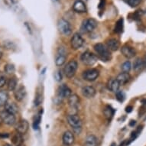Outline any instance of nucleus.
<instances>
[{"label": "nucleus", "instance_id": "obj_1", "mask_svg": "<svg viewBox=\"0 0 146 146\" xmlns=\"http://www.w3.org/2000/svg\"><path fill=\"white\" fill-rule=\"evenodd\" d=\"M67 122L74 129L75 134L80 135L82 130V122L80 117L76 114H70L67 117Z\"/></svg>", "mask_w": 146, "mask_h": 146}, {"label": "nucleus", "instance_id": "obj_2", "mask_svg": "<svg viewBox=\"0 0 146 146\" xmlns=\"http://www.w3.org/2000/svg\"><path fill=\"white\" fill-rule=\"evenodd\" d=\"M94 50L101 60H104V61H108L111 59V54L110 52V50L103 44H96L94 45Z\"/></svg>", "mask_w": 146, "mask_h": 146}, {"label": "nucleus", "instance_id": "obj_3", "mask_svg": "<svg viewBox=\"0 0 146 146\" xmlns=\"http://www.w3.org/2000/svg\"><path fill=\"white\" fill-rule=\"evenodd\" d=\"M58 31L65 36H69L72 33V28L70 22L64 19H60L58 22Z\"/></svg>", "mask_w": 146, "mask_h": 146}, {"label": "nucleus", "instance_id": "obj_4", "mask_svg": "<svg viewBox=\"0 0 146 146\" xmlns=\"http://www.w3.org/2000/svg\"><path fill=\"white\" fill-rule=\"evenodd\" d=\"M97 26V22L94 19H88L84 20L82 23L80 31L83 33H90L93 31Z\"/></svg>", "mask_w": 146, "mask_h": 146}, {"label": "nucleus", "instance_id": "obj_5", "mask_svg": "<svg viewBox=\"0 0 146 146\" xmlns=\"http://www.w3.org/2000/svg\"><path fill=\"white\" fill-rule=\"evenodd\" d=\"M77 67H78V64H77V62L76 60H72L69 61L66 64L64 69L66 77H68V78H72L76 74Z\"/></svg>", "mask_w": 146, "mask_h": 146}, {"label": "nucleus", "instance_id": "obj_6", "mask_svg": "<svg viewBox=\"0 0 146 146\" xmlns=\"http://www.w3.org/2000/svg\"><path fill=\"white\" fill-rule=\"evenodd\" d=\"M81 61L84 64L88 65V66H93L95 63L97 61V56H96L94 54L89 51L84 52L80 57Z\"/></svg>", "mask_w": 146, "mask_h": 146}, {"label": "nucleus", "instance_id": "obj_7", "mask_svg": "<svg viewBox=\"0 0 146 146\" xmlns=\"http://www.w3.org/2000/svg\"><path fill=\"white\" fill-rule=\"evenodd\" d=\"M0 119L5 124L8 125H13L16 122L15 115L5 110L2 111L0 113Z\"/></svg>", "mask_w": 146, "mask_h": 146}, {"label": "nucleus", "instance_id": "obj_8", "mask_svg": "<svg viewBox=\"0 0 146 146\" xmlns=\"http://www.w3.org/2000/svg\"><path fill=\"white\" fill-rule=\"evenodd\" d=\"M67 58V50L64 47H60L58 48L57 54L55 56V64L57 66L60 67L62 66L66 61Z\"/></svg>", "mask_w": 146, "mask_h": 146}, {"label": "nucleus", "instance_id": "obj_9", "mask_svg": "<svg viewBox=\"0 0 146 146\" xmlns=\"http://www.w3.org/2000/svg\"><path fill=\"white\" fill-rule=\"evenodd\" d=\"M99 74H100V73L96 69L86 70V71L83 73V78L86 81L93 82L97 79Z\"/></svg>", "mask_w": 146, "mask_h": 146}, {"label": "nucleus", "instance_id": "obj_10", "mask_svg": "<svg viewBox=\"0 0 146 146\" xmlns=\"http://www.w3.org/2000/svg\"><path fill=\"white\" fill-rule=\"evenodd\" d=\"M84 40L82 38V36L78 33H75L73 37H72L70 44H71V47L74 50H78L82 46L84 45Z\"/></svg>", "mask_w": 146, "mask_h": 146}, {"label": "nucleus", "instance_id": "obj_11", "mask_svg": "<svg viewBox=\"0 0 146 146\" xmlns=\"http://www.w3.org/2000/svg\"><path fill=\"white\" fill-rule=\"evenodd\" d=\"M29 128V123L27 120H21L15 125V130L16 132H19L20 134H25Z\"/></svg>", "mask_w": 146, "mask_h": 146}, {"label": "nucleus", "instance_id": "obj_12", "mask_svg": "<svg viewBox=\"0 0 146 146\" xmlns=\"http://www.w3.org/2000/svg\"><path fill=\"white\" fill-rule=\"evenodd\" d=\"M63 143L65 146H71L74 142V135L70 131H66L62 137Z\"/></svg>", "mask_w": 146, "mask_h": 146}, {"label": "nucleus", "instance_id": "obj_13", "mask_svg": "<svg viewBox=\"0 0 146 146\" xmlns=\"http://www.w3.org/2000/svg\"><path fill=\"white\" fill-rule=\"evenodd\" d=\"M121 52L127 58H134L135 54H136V50H135V49L129 45L123 46L121 48Z\"/></svg>", "mask_w": 146, "mask_h": 146}, {"label": "nucleus", "instance_id": "obj_14", "mask_svg": "<svg viewBox=\"0 0 146 146\" xmlns=\"http://www.w3.org/2000/svg\"><path fill=\"white\" fill-rule=\"evenodd\" d=\"M26 95V90L23 85H20L19 87H17L14 91V96L15 99L18 102L22 101L25 98V96Z\"/></svg>", "mask_w": 146, "mask_h": 146}, {"label": "nucleus", "instance_id": "obj_15", "mask_svg": "<svg viewBox=\"0 0 146 146\" xmlns=\"http://www.w3.org/2000/svg\"><path fill=\"white\" fill-rule=\"evenodd\" d=\"M72 94L71 90L65 84H63L59 87L58 90V96L61 98H68Z\"/></svg>", "mask_w": 146, "mask_h": 146}, {"label": "nucleus", "instance_id": "obj_16", "mask_svg": "<svg viewBox=\"0 0 146 146\" xmlns=\"http://www.w3.org/2000/svg\"><path fill=\"white\" fill-rule=\"evenodd\" d=\"M68 104L73 110H77L80 105V98L77 94H71L68 97Z\"/></svg>", "mask_w": 146, "mask_h": 146}, {"label": "nucleus", "instance_id": "obj_17", "mask_svg": "<svg viewBox=\"0 0 146 146\" xmlns=\"http://www.w3.org/2000/svg\"><path fill=\"white\" fill-rule=\"evenodd\" d=\"M82 94H83V96L86 98H93L96 95V90L91 86H84L82 89Z\"/></svg>", "mask_w": 146, "mask_h": 146}, {"label": "nucleus", "instance_id": "obj_18", "mask_svg": "<svg viewBox=\"0 0 146 146\" xmlns=\"http://www.w3.org/2000/svg\"><path fill=\"white\" fill-rule=\"evenodd\" d=\"M73 9L77 13H84L86 12V6L82 0H77L74 3Z\"/></svg>", "mask_w": 146, "mask_h": 146}, {"label": "nucleus", "instance_id": "obj_19", "mask_svg": "<svg viewBox=\"0 0 146 146\" xmlns=\"http://www.w3.org/2000/svg\"><path fill=\"white\" fill-rule=\"evenodd\" d=\"M107 87L113 93H116L118 90H119L120 84L116 79H110L108 81Z\"/></svg>", "mask_w": 146, "mask_h": 146}, {"label": "nucleus", "instance_id": "obj_20", "mask_svg": "<svg viewBox=\"0 0 146 146\" xmlns=\"http://www.w3.org/2000/svg\"><path fill=\"white\" fill-rule=\"evenodd\" d=\"M116 80L119 83L120 85H124V84H127L131 80V76H130L129 73L123 72V73H121V74L118 75L117 77H116Z\"/></svg>", "mask_w": 146, "mask_h": 146}, {"label": "nucleus", "instance_id": "obj_21", "mask_svg": "<svg viewBox=\"0 0 146 146\" xmlns=\"http://www.w3.org/2000/svg\"><path fill=\"white\" fill-rule=\"evenodd\" d=\"M119 42L118 40L115 38L110 39L109 41L106 42V47L108 48V49L110 50H113V51H115L117 50L119 48Z\"/></svg>", "mask_w": 146, "mask_h": 146}, {"label": "nucleus", "instance_id": "obj_22", "mask_svg": "<svg viewBox=\"0 0 146 146\" xmlns=\"http://www.w3.org/2000/svg\"><path fill=\"white\" fill-rule=\"evenodd\" d=\"M5 110L15 115L19 111V107L15 103H7L5 106Z\"/></svg>", "mask_w": 146, "mask_h": 146}, {"label": "nucleus", "instance_id": "obj_23", "mask_svg": "<svg viewBox=\"0 0 146 146\" xmlns=\"http://www.w3.org/2000/svg\"><path fill=\"white\" fill-rule=\"evenodd\" d=\"M86 146H97V138L94 135H89L85 141Z\"/></svg>", "mask_w": 146, "mask_h": 146}, {"label": "nucleus", "instance_id": "obj_24", "mask_svg": "<svg viewBox=\"0 0 146 146\" xmlns=\"http://www.w3.org/2000/svg\"><path fill=\"white\" fill-rule=\"evenodd\" d=\"M17 84H18V80L16 77H11L7 82L8 90L10 91H15V90L17 88Z\"/></svg>", "mask_w": 146, "mask_h": 146}, {"label": "nucleus", "instance_id": "obj_25", "mask_svg": "<svg viewBox=\"0 0 146 146\" xmlns=\"http://www.w3.org/2000/svg\"><path fill=\"white\" fill-rule=\"evenodd\" d=\"M23 139H22V135L20 134L19 132H16L12 137V142L15 145H22Z\"/></svg>", "mask_w": 146, "mask_h": 146}, {"label": "nucleus", "instance_id": "obj_26", "mask_svg": "<svg viewBox=\"0 0 146 146\" xmlns=\"http://www.w3.org/2000/svg\"><path fill=\"white\" fill-rule=\"evenodd\" d=\"M9 94L7 91L0 90V106H5L8 103Z\"/></svg>", "mask_w": 146, "mask_h": 146}, {"label": "nucleus", "instance_id": "obj_27", "mask_svg": "<svg viewBox=\"0 0 146 146\" xmlns=\"http://www.w3.org/2000/svg\"><path fill=\"white\" fill-rule=\"evenodd\" d=\"M145 67V64H144V60L141 58H137L136 60L134 61L133 64V68L136 72L141 71V70Z\"/></svg>", "mask_w": 146, "mask_h": 146}, {"label": "nucleus", "instance_id": "obj_28", "mask_svg": "<svg viewBox=\"0 0 146 146\" xmlns=\"http://www.w3.org/2000/svg\"><path fill=\"white\" fill-rule=\"evenodd\" d=\"M103 113H104V115L106 118H107L108 119H110L111 118L113 117V115H114V110H113V109L110 106H106V108L104 109V110H103Z\"/></svg>", "mask_w": 146, "mask_h": 146}, {"label": "nucleus", "instance_id": "obj_29", "mask_svg": "<svg viewBox=\"0 0 146 146\" xmlns=\"http://www.w3.org/2000/svg\"><path fill=\"white\" fill-rule=\"evenodd\" d=\"M4 70H5V74H12L15 71V67L14 64H6L5 66Z\"/></svg>", "mask_w": 146, "mask_h": 146}, {"label": "nucleus", "instance_id": "obj_30", "mask_svg": "<svg viewBox=\"0 0 146 146\" xmlns=\"http://www.w3.org/2000/svg\"><path fill=\"white\" fill-rule=\"evenodd\" d=\"M131 68H132V64H131L130 61H125L121 66V69L125 73H129L131 70Z\"/></svg>", "mask_w": 146, "mask_h": 146}, {"label": "nucleus", "instance_id": "obj_31", "mask_svg": "<svg viewBox=\"0 0 146 146\" xmlns=\"http://www.w3.org/2000/svg\"><path fill=\"white\" fill-rule=\"evenodd\" d=\"M123 1L125 2L128 5H130L131 7L135 8L138 6L141 3L142 0H123Z\"/></svg>", "mask_w": 146, "mask_h": 146}, {"label": "nucleus", "instance_id": "obj_32", "mask_svg": "<svg viewBox=\"0 0 146 146\" xmlns=\"http://www.w3.org/2000/svg\"><path fill=\"white\" fill-rule=\"evenodd\" d=\"M122 29H123V19H121L117 22L116 25H115V32L117 33H120L122 32Z\"/></svg>", "mask_w": 146, "mask_h": 146}, {"label": "nucleus", "instance_id": "obj_33", "mask_svg": "<svg viewBox=\"0 0 146 146\" xmlns=\"http://www.w3.org/2000/svg\"><path fill=\"white\" fill-rule=\"evenodd\" d=\"M6 83H7V79L5 75L2 72H0V88H3Z\"/></svg>", "mask_w": 146, "mask_h": 146}, {"label": "nucleus", "instance_id": "obj_34", "mask_svg": "<svg viewBox=\"0 0 146 146\" xmlns=\"http://www.w3.org/2000/svg\"><path fill=\"white\" fill-rule=\"evenodd\" d=\"M115 96H116V99H117L119 101V102H122V101H124L125 100V94L122 92V90H118L116 93H115Z\"/></svg>", "mask_w": 146, "mask_h": 146}, {"label": "nucleus", "instance_id": "obj_35", "mask_svg": "<svg viewBox=\"0 0 146 146\" xmlns=\"http://www.w3.org/2000/svg\"><path fill=\"white\" fill-rule=\"evenodd\" d=\"M40 121H41V115H38V116L36 117V119L35 120V122H34L33 126L35 129H38L39 124H40Z\"/></svg>", "mask_w": 146, "mask_h": 146}, {"label": "nucleus", "instance_id": "obj_36", "mask_svg": "<svg viewBox=\"0 0 146 146\" xmlns=\"http://www.w3.org/2000/svg\"><path fill=\"white\" fill-rule=\"evenodd\" d=\"M54 78L57 81H60L61 80H62V75L60 74V71L58 70V71L55 72V74H54Z\"/></svg>", "mask_w": 146, "mask_h": 146}, {"label": "nucleus", "instance_id": "obj_37", "mask_svg": "<svg viewBox=\"0 0 146 146\" xmlns=\"http://www.w3.org/2000/svg\"><path fill=\"white\" fill-rule=\"evenodd\" d=\"M41 102V95L40 94H38L37 96H36V98H35V105L36 106H38Z\"/></svg>", "mask_w": 146, "mask_h": 146}, {"label": "nucleus", "instance_id": "obj_38", "mask_svg": "<svg viewBox=\"0 0 146 146\" xmlns=\"http://www.w3.org/2000/svg\"><path fill=\"white\" fill-rule=\"evenodd\" d=\"M9 136V135L8 133H0V137L1 138H8Z\"/></svg>", "mask_w": 146, "mask_h": 146}, {"label": "nucleus", "instance_id": "obj_39", "mask_svg": "<svg viewBox=\"0 0 146 146\" xmlns=\"http://www.w3.org/2000/svg\"><path fill=\"white\" fill-rule=\"evenodd\" d=\"M132 110V106H127L126 110H125V111H126L127 113H131Z\"/></svg>", "mask_w": 146, "mask_h": 146}, {"label": "nucleus", "instance_id": "obj_40", "mask_svg": "<svg viewBox=\"0 0 146 146\" xmlns=\"http://www.w3.org/2000/svg\"><path fill=\"white\" fill-rule=\"evenodd\" d=\"M3 48L2 47H0V58L3 57Z\"/></svg>", "mask_w": 146, "mask_h": 146}, {"label": "nucleus", "instance_id": "obj_41", "mask_svg": "<svg viewBox=\"0 0 146 146\" xmlns=\"http://www.w3.org/2000/svg\"><path fill=\"white\" fill-rule=\"evenodd\" d=\"M132 122H131V123H130V125H131V126H132V125H134L135 124V121H132Z\"/></svg>", "mask_w": 146, "mask_h": 146}, {"label": "nucleus", "instance_id": "obj_42", "mask_svg": "<svg viewBox=\"0 0 146 146\" xmlns=\"http://www.w3.org/2000/svg\"><path fill=\"white\" fill-rule=\"evenodd\" d=\"M142 103H143L144 105H146V100H142Z\"/></svg>", "mask_w": 146, "mask_h": 146}, {"label": "nucleus", "instance_id": "obj_43", "mask_svg": "<svg viewBox=\"0 0 146 146\" xmlns=\"http://www.w3.org/2000/svg\"><path fill=\"white\" fill-rule=\"evenodd\" d=\"M110 146H117V145H116V144H115V142H113V143L111 144V145H110Z\"/></svg>", "mask_w": 146, "mask_h": 146}, {"label": "nucleus", "instance_id": "obj_44", "mask_svg": "<svg viewBox=\"0 0 146 146\" xmlns=\"http://www.w3.org/2000/svg\"><path fill=\"white\" fill-rule=\"evenodd\" d=\"M5 146H12V145H9V144H6V145H5Z\"/></svg>", "mask_w": 146, "mask_h": 146}, {"label": "nucleus", "instance_id": "obj_45", "mask_svg": "<svg viewBox=\"0 0 146 146\" xmlns=\"http://www.w3.org/2000/svg\"><path fill=\"white\" fill-rule=\"evenodd\" d=\"M18 146H23L22 145H18Z\"/></svg>", "mask_w": 146, "mask_h": 146}]
</instances>
